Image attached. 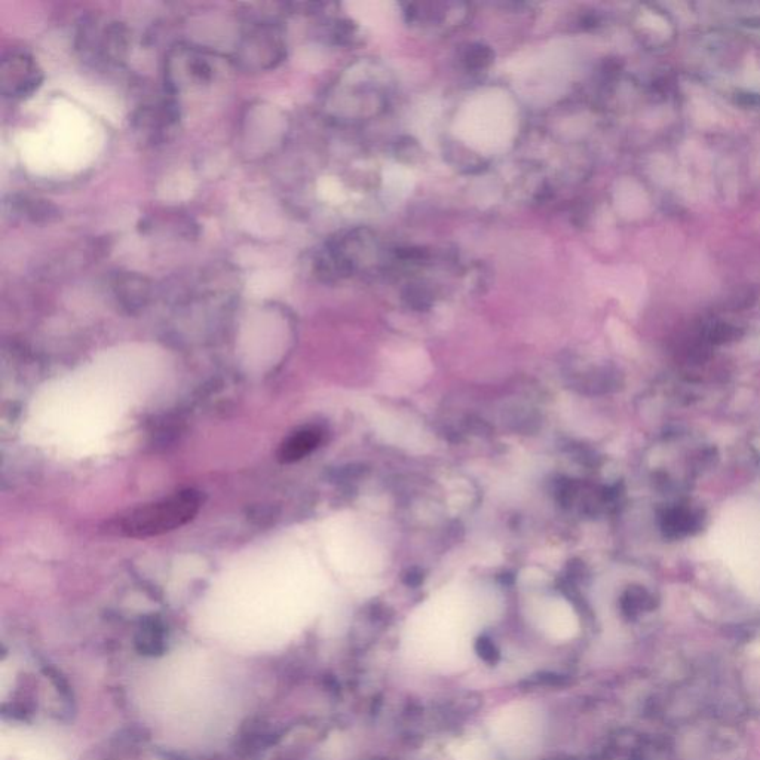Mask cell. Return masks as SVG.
<instances>
[{
	"instance_id": "11",
	"label": "cell",
	"mask_w": 760,
	"mask_h": 760,
	"mask_svg": "<svg viewBox=\"0 0 760 760\" xmlns=\"http://www.w3.org/2000/svg\"><path fill=\"white\" fill-rule=\"evenodd\" d=\"M493 57H495V54H493L492 49L489 47L473 45V47L468 49L467 55H465V63H467L470 69H484V67L492 64Z\"/></svg>"
},
{
	"instance_id": "3",
	"label": "cell",
	"mask_w": 760,
	"mask_h": 760,
	"mask_svg": "<svg viewBox=\"0 0 760 760\" xmlns=\"http://www.w3.org/2000/svg\"><path fill=\"white\" fill-rule=\"evenodd\" d=\"M287 57L283 27L271 15H254L238 38L232 63L244 72H269Z\"/></svg>"
},
{
	"instance_id": "2",
	"label": "cell",
	"mask_w": 760,
	"mask_h": 760,
	"mask_svg": "<svg viewBox=\"0 0 760 760\" xmlns=\"http://www.w3.org/2000/svg\"><path fill=\"white\" fill-rule=\"evenodd\" d=\"M223 66L225 60L217 52L180 42L165 55L164 88L176 97L205 90L220 79Z\"/></svg>"
},
{
	"instance_id": "4",
	"label": "cell",
	"mask_w": 760,
	"mask_h": 760,
	"mask_svg": "<svg viewBox=\"0 0 760 760\" xmlns=\"http://www.w3.org/2000/svg\"><path fill=\"white\" fill-rule=\"evenodd\" d=\"M75 47L85 63L97 69H118L130 54V30L121 21L93 15L78 24Z\"/></svg>"
},
{
	"instance_id": "12",
	"label": "cell",
	"mask_w": 760,
	"mask_h": 760,
	"mask_svg": "<svg viewBox=\"0 0 760 760\" xmlns=\"http://www.w3.org/2000/svg\"><path fill=\"white\" fill-rule=\"evenodd\" d=\"M695 526V517L688 510H674L667 516V529L674 533H688Z\"/></svg>"
},
{
	"instance_id": "13",
	"label": "cell",
	"mask_w": 760,
	"mask_h": 760,
	"mask_svg": "<svg viewBox=\"0 0 760 760\" xmlns=\"http://www.w3.org/2000/svg\"><path fill=\"white\" fill-rule=\"evenodd\" d=\"M404 300L407 305L412 306L416 311H427L431 306L432 299L431 294L427 288L419 287V285H410L404 291Z\"/></svg>"
},
{
	"instance_id": "7",
	"label": "cell",
	"mask_w": 760,
	"mask_h": 760,
	"mask_svg": "<svg viewBox=\"0 0 760 760\" xmlns=\"http://www.w3.org/2000/svg\"><path fill=\"white\" fill-rule=\"evenodd\" d=\"M110 290L122 308L134 312L144 308L152 297L149 278L136 272L119 271L110 275Z\"/></svg>"
},
{
	"instance_id": "8",
	"label": "cell",
	"mask_w": 760,
	"mask_h": 760,
	"mask_svg": "<svg viewBox=\"0 0 760 760\" xmlns=\"http://www.w3.org/2000/svg\"><path fill=\"white\" fill-rule=\"evenodd\" d=\"M6 216L33 225H51L60 219V210L47 199L29 195H11L3 204Z\"/></svg>"
},
{
	"instance_id": "1",
	"label": "cell",
	"mask_w": 760,
	"mask_h": 760,
	"mask_svg": "<svg viewBox=\"0 0 760 760\" xmlns=\"http://www.w3.org/2000/svg\"><path fill=\"white\" fill-rule=\"evenodd\" d=\"M202 496L198 490L173 493L168 498L134 508L112 523V530L127 538H152L185 526L198 514Z\"/></svg>"
},
{
	"instance_id": "5",
	"label": "cell",
	"mask_w": 760,
	"mask_h": 760,
	"mask_svg": "<svg viewBox=\"0 0 760 760\" xmlns=\"http://www.w3.org/2000/svg\"><path fill=\"white\" fill-rule=\"evenodd\" d=\"M180 103L176 95L167 90L144 98L131 113V130L137 140L147 146H156L173 139L179 128Z\"/></svg>"
},
{
	"instance_id": "14",
	"label": "cell",
	"mask_w": 760,
	"mask_h": 760,
	"mask_svg": "<svg viewBox=\"0 0 760 760\" xmlns=\"http://www.w3.org/2000/svg\"><path fill=\"white\" fill-rule=\"evenodd\" d=\"M422 581H424V575H422L421 570L416 568L410 569L406 573V576H404V582L410 585V587H418V585L422 584Z\"/></svg>"
},
{
	"instance_id": "9",
	"label": "cell",
	"mask_w": 760,
	"mask_h": 760,
	"mask_svg": "<svg viewBox=\"0 0 760 760\" xmlns=\"http://www.w3.org/2000/svg\"><path fill=\"white\" fill-rule=\"evenodd\" d=\"M321 441H323L321 429L315 427L299 429V431L293 432L290 437L285 438L280 450H278V459L284 464L302 461L320 446Z\"/></svg>"
},
{
	"instance_id": "10",
	"label": "cell",
	"mask_w": 760,
	"mask_h": 760,
	"mask_svg": "<svg viewBox=\"0 0 760 760\" xmlns=\"http://www.w3.org/2000/svg\"><path fill=\"white\" fill-rule=\"evenodd\" d=\"M140 651L147 655L161 654L164 651V631L158 622H147L139 637Z\"/></svg>"
},
{
	"instance_id": "6",
	"label": "cell",
	"mask_w": 760,
	"mask_h": 760,
	"mask_svg": "<svg viewBox=\"0 0 760 760\" xmlns=\"http://www.w3.org/2000/svg\"><path fill=\"white\" fill-rule=\"evenodd\" d=\"M44 84V70L33 55L23 51L6 54L0 61V93L8 100H26Z\"/></svg>"
}]
</instances>
